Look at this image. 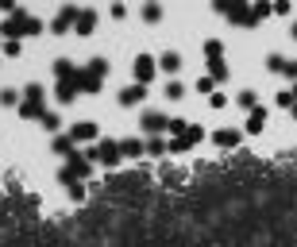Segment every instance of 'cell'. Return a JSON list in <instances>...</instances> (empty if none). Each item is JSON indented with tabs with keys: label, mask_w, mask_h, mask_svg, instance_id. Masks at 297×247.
<instances>
[{
	"label": "cell",
	"mask_w": 297,
	"mask_h": 247,
	"mask_svg": "<svg viewBox=\"0 0 297 247\" xmlns=\"http://www.w3.org/2000/svg\"><path fill=\"white\" fill-rule=\"evenodd\" d=\"M93 159H96V162H108V166H112V162L120 159V143H96V147H93Z\"/></svg>",
	"instance_id": "cell-1"
},
{
	"label": "cell",
	"mask_w": 297,
	"mask_h": 247,
	"mask_svg": "<svg viewBox=\"0 0 297 247\" xmlns=\"http://www.w3.org/2000/svg\"><path fill=\"white\" fill-rule=\"evenodd\" d=\"M143 128H147V132H162V128H170V120H162L158 112H147L143 116Z\"/></svg>",
	"instance_id": "cell-2"
},
{
	"label": "cell",
	"mask_w": 297,
	"mask_h": 247,
	"mask_svg": "<svg viewBox=\"0 0 297 247\" xmlns=\"http://www.w3.org/2000/svg\"><path fill=\"white\" fill-rule=\"evenodd\" d=\"M212 139H216V147H236V143H239V132H228V128H224V132H216Z\"/></svg>",
	"instance_id": "cell-3"
},
{
	"label": "cell",
	"mask_w": 297,
	"mask_h": 247,
	"mask_svg": "<svg viewBox=\"0 0 297 247\" xmlns=\"http://www.w3.org/2000/svg\"><path fill=\"white\" fill-rule=\"evenodd\" d=\"M262 124H266V112H262V108H255V112L247 116V132H262Z\"/></svg>",
	"instance_id": "cell-4"
},
{
	"label": "cell",
	"mask_w": 297,
	"mask_h": 247,
	"mask_svg": "<svg viewBox=\"0 0 297 247\" xmlns=\"http://www.w3.org/2000/svg\"><path fill=\"white\" fill-rule=\"evenodd\" d=\"M151 73H155V66H151V58H135V78H139V81H147Z\"/></svg>",
	"instance_id": "cell-5"
},
{
	"label": "cell",
	"mask_w": 297,
	"mask_h": 247,
	"mask_svg": "<svg viewBox=\"0 0 297 247\" xmlns=\"http://www.w3.org/2000/svg\"><path fill=\"white\" fill-rule=\"evenodd\" d=\"M135 101H143V89L139 85H131V89H123V93H120V105H135Z\"/></svg>",
	"instance_id": "cell-6"
},
{
	"label": "cell",
	"mask_w": 297,
	"mask_h": 247,
	"mask_svg": "<svg viewBox=\"0 0 297 247\" xmlns=\"http://www.w3.org/2000/svg\"><path fill=\"white\" fill-rule=\"evenodd\" d=\"M93 135H96L93 124H78V128H73V139H93Z\"/></svg>",
	"instance_id": "cell-7"
},
{
	"label": "cell",
	"mask_w": 297,
	"mask_h": 247,
	"mask_svg": "<svg viewBox=\"0 0 297 247\" xmlns=\"http://www.w3.org/2000/svg\"><path fill=\"white\" fill-rule=\"evenodd\" d=\"M178 66H182V58H178L174 51H166V54H162V70H170V73H174Z\"/></svg>",
	"instance_id": "cell-8"
},
{
	"label": "cell",
	"mask_w": 297,
	"mask_h": 247,
	"mask_svg": "<svg viewBox=\"0 0 297 247\" xmlns=\"http://www.w3.org/2000/svg\"><path fill=\"white\" fill-rule=\"evenodd\" d=\"M139 151H143L139 139H123V143H120V155H139Z\"/></svg>",
	"instance_id": "cell-9"
},
{
	"label": "cell",
	"mask_w": 297,
	"mask_h": 247,
	"mask_svg": "<svg viewBox=\"0 0 297 247\" xmlns=\"http://www.w3.org/2000/svg\"><path fill=\"white\" fill-rule=\"evenodd\" d=\"M78 31H81V35H89V31H93V12H81V19H78Z\"/></svg>",
	"instance_id": "cell-10"
},
{
	"label": "cell",
	"mask_w": 297,
	"mask_h": 247,
	"mask_svg": "<svg viewBox=\"0 0 297 247\" xmlns=\"http://www.w3.org/2000/svg\"><path fill=\"white\" fill-rule=\"evenodd\" d=\"M166 97H170V101H182V97H185V89L178 85V81H170V85H166Z\"/></svg>",
	"instance_id": "cell-11"
},
{
	"label": "cell",
	"mask_w": 297,
	"mask_h": 247,
	"mask_svg": "<svg viewBox=\"0 0 297 247\" xmlns=\"http://www.w3.org/2000/svg\"><path fill=\"white\" fill-rule=\"evenodd\" d=\"M39 120H43V128H46V132H54V128H58V116H54V112H46V116H39Z\"/></svg>",
	"instance_id": "cell-12"
},
{
	"label": "cell",
	"mask_w": 297,
	"mask_h": 247,
	"mask_svg": "<svg viewBox=\"0 0 297 247\" xmlns=\"http://www.w3.org/2000/svg\"><path fill=\"white\" fill-rule=\"evenodd\" d=\"M147 151H151V155H162V151H166V143H162V139H151Z\"/></svg>",
	"instance_id": "cell-13"
}]
</instances>
